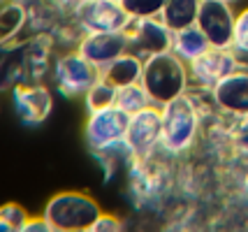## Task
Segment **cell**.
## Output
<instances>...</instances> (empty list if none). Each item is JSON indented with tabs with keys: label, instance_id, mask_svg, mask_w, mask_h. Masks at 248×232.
I'll return each instance as SVG.
<instances>
[{
	"label": "cell",
	"instance_id": "cell-7",
	"mask_svg": "<svg viewBox=\"0 0 248 232\" xmlns=\"http://www.w3.org/2000/svg\"><path fill=\"white\" fill-rule=\"evenodd\" d=\"M162 137V111L158 105H149L144 109L130 114L128 130H125V146L130 155H149L160 146Z\"/></svg>",
	"mask_w": 248,
	"mask_h": 232
},
{
	"label": "cell",
	"instance_id": "cell-13",
	"mask_svg": "<svg viewBox=\"0 0 248 232\" xmlns=\"http://www.w3.org/2000/svg\"><path fill=\"white\" fill-rule=\"evenodd\" d=\"M211 93H214L218 111L230 114L234 119L248 116V72L246 70L230 72L227 77H223L211 89Z\"/></svg>",
	"mask_w": 248,
	"mask_h": 232
},
{
	"label": "cell",
	"instance_id": "cell-11",
	"mask_svg": "<svg viewBox=\"0 0 248 232\" xmlns=\"http://www.w3.org/2000/svg\"><path fill=\"white\" fill-rule=\"evenodd\" d=\"M237 70L234 56L230 46H209L202 56L188 63L190 72V84L202 86V89H214L223 77Z\"/></svg>",
	"mask_w": 248,
	"mask_h": 232
},
{
	"label": "cell",
	"instance_id": "cell-19",
	"mask_svg": "<svg viewBox=\"0 0 248 232\" xmlns=\"http://www.w3.org/2000/svg\"><path fill=\"white\" fill-rule=\"evenodd\" d=\"M116 86L107 81V79L100 77L91 84V89L84 93V102H86V109L88 111H95V109H105V107H111L116 105Z\"/></svg>",
	"mask_w": 248,
	"mask_h": 232
},
{
	"label": "cell",
	"instance_id": "cell-3",
	"mask_svg": "<svg viewBox=\"0 0 248 232\" xmlns=\"http://www.w3.org/2000/svg\"><path fill=\"white\" fill-rule=\"evenodd\" d=\"M162 111V137L160 146L167 154H186L193 149L197 133H200V121L202 114L195 107V102L188 95L165 102L160 107Z\"/></svg>",
	"mask_w": 248,
	"mask_h": 232
},
{
	"label": "cell",
	"instance_id": "cell-12",
	"mask_svg": "<svg viewBox=\"0 0 248 232\" xmlns=\"http://www.w3.org/2000/svg\"><path fill=\"white\" fill-rule=\"evenodd\" d=\"M77 51L91 61L97 70L109 65L114 58L130 51V40L125 31H114V33H86L77 40Z\"/></svg>",
	"mask_w": 248,
	"mask_h": 232
},
{
	"label": "cell",
	"instance_id": "cell-30",
	"mask_svg": "<svg viewBox=\"0 0 248 232\" xmlns=\"http://www.w3.org/2000/svg\"><path fill=\"white\" fill-rule=\"evenodd\" d=\"M2 2H7V0H0V5H2Z\"/></svg>",
	"mask_w": 248,
	"mask_h": 232
},
{
	"label": "cell",
	"instance_id": "cell-6",
	"mask_svg": "<svg viewBox=\"0 0 248 232\" xmlns=\"http://www.w3.org/2000/svg\"><path fill=\"white\" fill-rule=\"evenodd\" d=\"M97 77H100V70L91 61H86L77 49L58 56L54 61V81L58 91L67 98L84 95Z\"/></svg>",
	"mask_w": 248,
	"mask_h": 232
},
{
	"label": "cell",
	"instance_id": "cell-25",
	"mask_svg": "<svg viewBox=\"0 0 248 232\" xmlns=\"http://www.w3.org/2000/svg\"><path fill=\"white\" fill-rule=\"evenodd\" d=\"M121 230V221L116 218V216H111V214H100L95 221H93V225H91V230L88 232H116Z\"/></svg>",
	"mask_w": 248,
	"mask_h": 232
},
{
	"label": "cell",
	"instance_id": "cell-29",
	"mask_svg": "<svg viewBox=\"0 0 248 232\" xmlns=\"http://www.w3.org/2000/svg\"><path fill=\"white\" fill-rule=\"evenodd\" d=\"M225 2H232V5H234V2H239V0H225Z\"/></svg>",
	"mask_w": 248,
	"mask_h": 232
},
{
	"label": "cell",
	"instance_id": "cell-21",
	"mask_svg": "<svg viewBox=\"0 0 248 232\" xmlns=\"http://www.w3.org/2000/svg\"><path fill=\"white\" fill-rule=\"evenodd\" d=\"M28 211L16 202H7L0 207V232H23V225L28 221Z\"/></svg>",
	"mask_w": 248,
	"mask_h": 232
},
{
	"label": "cell",
	"instance_id": "cell-24",
	"mask_svg": "<svg viewBox=\"0 0 248 232\" xmlns=\"http://www.w3.org/2000/svg\"><path fill=\"white\" fill-rule=\"evenodd\" d=\"M237 46H246L248 49V7L237 12V21H234V42Z\"/></svg>",
	"mask_w": 248,
	"mask_h": 232
},
{
	"label": "cell",
	"instance_id": "cell-17",
	"mask_svg": "<svg viewBox=\"0 0 248 232\" xmlns=\"http://www.w3.org/2000/svg\"><path fill=\"white\" fill-rule=\"evenodd\" d=\"M28 28V19L19 0H7L0 5V46L16 42V37Z\"/></svg>",
	"mask_w": 248,
	"mask_h": 232
},
{
	"label": "cell",
	"instance_id": "cell-23",
	"mask_svg": "<svg viewBox=\"0 0 248 232\" xmlns=\"http://www.w3.org/2000/svg\"><path fill=\"white\" fill-rule=\"evenodd\" d=\"M232 139H234V146L244 155H248V116H241L237 119L234 128H232Z\"/></svg>",
	"mask_w": 248,
	"mask_h": 232
},
{
	"label": "cell",
	"instance_id": "cell-10",
	"mask_svg": "<svg viewBox=\"0 0 248 232\" xmlns=\"http://www.w3.org/2000/svg\"><path fill=\"white\" fill-rule=\"evenodd\" d=\"M12 102L26 125H40L49 119L54 109L51 91L40 81H19L12 89Z\"/></svg>",
	"mask_w": 248,
	"mask_h": 232
},
{
	"label": "cell",
	"instance_id": "cell-5",
	"mask_svg": "<svg viewBox=\"0 0 248 232\" xmlns=\"http://www.w3.org/2000/svg\"><path fill=\"white\" fill-rule=\"evenodd\" d=\"M75 26L81 33H114L128 31L130 19L119 0H84L70 12Z\"/></svg>",
	"mask_w": 248,
	"mask_h": 232
},
{
	"label": "cell",
	"instance_id": "cell-27",
	"mask_svg": "<svg viewBox=\"0 0 248 232\" xmlns=\"http://www.w3.org/2000/svg\"><path fill=\"white\" fill-rule=\"evenodd\" d=\"M232 56H234V63H237V70H246L248 72V49L246 46H237L232 45Z\"/></svg>",
	"mask_w": 248,
	"mask_h": 232
},
{
	"label": "cell",
	"instance_id": "cell-1",
	"mask_svg": "<svg viewBox=\"0 0 248 232\" xmlns=\"http://www.w3.org/2000/svg\"><path fill=\"white\" fill-rule=\"evenodd\" d=\"M141 86L146 89L151 105L162 107L165 102L184 95L190 86V72L188 63L181 61L174 51L144 58V72H141Z\"/></svg>",
	"mask_w": 248,
	"mask_h": 232
},
{
	"label": "cell",
	"instance_id": "cell-9",
	"mask_svg": "<svg viewBox=\"0 0 248 232\" xmlns=\"http://www.w3.org/2000/svg\"><path fill=\"white\" fill-rule=\"evenodd\" d=\"M128 40L130 51L149 58V56L162 54V51H172V31L165 26L160 16L151 19H132L128 26Z\"/></svg>",
	"mask_w": 248,
	"mask_h": 232
},
{
	"label": "cell",
	"instance_id": "cell-14",
	"mask_svg": "<svg viewBox=\"0 0 248 232\" xmlns=\"http://www.w3.org/2000/svg\"><path fill=\"white\" fill-rule=\"evenodd\" d=\"M19 2L26 12L28 28L35 33H49L67 14L58 0H19Z\"/></svg>",
	"mask_w": 248,
	"mask_h": 232
},
{
	"label": "cell",
	"instance_id": "cell-18",
	"mask_svg": "<svg viewBox=\"0 0 248 232\" xmlns=\"http://www.w3.org/2000/svg\"><path fill=\"white\" fill-rule=\"evenodd\" d=\"M200 5H202V0H167L160 12V19L172 33L181 31L186 26L197 23Z\"/></svg>",
	"mask_w": 248,
	"mask_h": 232
},
{
	"label": "cell",
	"instance_id": "cell-15",
	"mask_svg": "<svg viewBox=\"0 0 248 232\" xmlns=\"http://www.w3.org/2000/svg\"><path fill=\"white\" fill-rule=\"evenodd\" d=\"M141 72H144V58L132 54V51L121 54L119 58H114L109 65L100 70V75L107 81H111L116 89H123V86H130V84H140Z\"/></svg>",
	"mask_w": 248,
	"mask_h": 232
},
{
	"label": "cell",
	"instance_id": "cell-8",
	"mask_svg": "<svg viewBox=\"0 0 248 232\" xmlns=\"http://www.w3.org/2000/svg\"><path fill=\"white\" fill-rule=\"evenodd\" d=\"M234 21L237 12L232 10V2L225 0H202L197 26L202 28L211 46H232L234 42Z\"/></svg>",
	"mask_w": 248,
	"mask_h": 232
},
{
	"label": "cell",
	"instance_id": "cell-2",
	"mask_svg": "<svg viewBox=\"0 0 248 232\" xmlns=\"http://www.w3.org/2000/svg\"><path fill=\"white\" fill-rule=\"evenodd\" d=\"M102 214L95 198L81 190H61L44 204V218L51 232H88Z\"/></svg>",
	"mask_w": 248,
	"mask_h": 232
},
{
	"label": "cell",
	"instance_id": "cell-28",
	"mask_svg": "<svg viewBox=\"0 0 248 232\" xmlns=\"http://www.w3.org/2000/svg\"><path fill=\"white\" fill-rule=\"evenodd\" d=\"M58 2H61V7H63V10L70 14V12L75 10V7H79V5H81L84 0H58Z\"/></svg>",
	"mask_w": 248,
	"mask_h": 232
},
{
	"label": "cell",
	"instance_id": "cell-22",
	"mask_svg": "<svg viewBox=\"0 0 248 232\" xmlns=\"http://www.w3.org/2000/svg\"><path fill=\"white\" fill-rule=\"evenodd\" d=\"M119 2L128 12L130 19H151V16H160L167 0H119Z\"/></svg>",
	"mask_w": 248,
	"mask_h": 232
},
{
	"label": "cell",
	"instance_id": "cell-4",
	"mask_svg": "<svg viewBox=\"0 0 248 232\" xmlns=\"http://www.w3.org/2000/svg\"><path fill=\"white\" fill-rule=\"evenodd\" d=\"M128 121L130 114L121 109L119 105L88 111V119L84 123V139H86L88 149L95 155L119 149L121 144H125Z\"/></svg>",
	"mask_w": 248,
	"mask_h": 232
},
{
	"label": "cell",
	"instance_id": "cell-26",
	"mask_svg": "<svg viewBox=\"0 0 248 232\" xmlns=\"http://www.w3.org/2000/svg\"><path fill=\"white\" fill-rule=\"evenodd\" d=\"M23 232H51V225L46 223L44 216H40V218H28L26 225H23Z\"/></svg>",
	"mask_w": 248,
	"mask_h": 232
},
{
	"label": "cell",
	"instance_id": "cell-20",
	"mask_svg": "<svg viewBox=\"0 0 248 232\" xmlns=\"http://www.w3.org/2000/svg\"><path fill=\"white\" fill-rule=\"evenodd\" d=\"M116 105H119L123 111L135 114V111L149 107V105H151V98H149L146 89L141 86V81H140V84H130V86H123V89L116 91Z\"/></svg>",
	"mask_w": 248,
	"mask_h": 232
},
{
	"label": "cell",
	"instance_id": "cell-16",
	"mask_svg": "<svg viewBox=\"0 0 248 232\" xmlns=\"http://www.w3.org/2000/svg\"><path fill=\"white\" fill-rule=\"evenodd\" d=\"M209 46H211V42L206 40V35L202 33V28L197 23L186 26L181 31H174L172 35V51L186 63H190L197 56H202Z\"/></svg>",
	"mask_w": 248,
	"mask_h": 232
}]
</instances>
